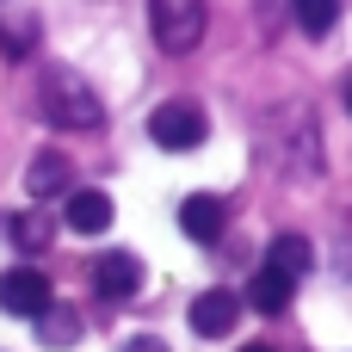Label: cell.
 Instances as JSON below:
<instances>
[{"mask_svg":"<svg viewBox=\"0 0 352 352\" xmlns=\"http://www.w3.org/2000/svg\"><path fill=\"white\" fill-rule=\"evenodd\" d=\"M93 291H99L105 303H130V297L142 291V260L124 254V248H118V254H99V260H93Z\"/></svg>","mask_w":352,"mask_h":352,"instance_id":"obj_5","label":"cell"},{"mask_svg":"<svg viewBox=\"0 0 352 352\" xmlns=\"http://www.w3.org/2000/svg\"><path fill=\"white\" fill-rule=\"evenodd\" d=\"M235 322H241V297L235 291H204L192 303V334H204V340H223Z\"/></svg>","mask_w":352,"mask_h":352,"instance_id":"obj_6","label":"cell"},{"mask_svg":"<svg viewBox=\"0 0 352 352\" xmlns=\"http://www.w3.org/2000/svg\"><path fill=\"white\" fill-rule=\"evenodd\" d=\"M291 19H297V31L328 37V31L340 25V0H291Z\"/></svg>","mask_w":352,"mask_h":352,"instance_id":"obj_12","label":"cell"},{"mask_svg":"<svg viewBox=\"0 0 352 352\" xmlns=\"http://www.w3.org/2000/svg\"><path fill=\"white\" fill-rule=\"evenodd\" d=\"M62 223H68L74 235H105V229H111V198H105V192H68Z\"/></svg>","mask_w":352,"mask_h":352,"instance_id":"obj_7","label":"cell"},{"mask_svg":"<svg viewBox=\"0 0 352 352\" xmlns=\"http://www.w3.org/2000/svg\"><path fill=\"white\" fill-rule=\"evenodd\" d=\"M37 99H43V118H50V124H62V130H93V124L105 118L99 93H93L74 68H43Z\"/></svg>","mask_w":352,"mask_h":352,"instance_id":"obj_1","label":"cell"},{"mask_svg":"<svg viewBox=\"0 0 352 352\" xmlns=\"http://www.w3.org/2000/svg\"><path fill=\"white\" fill-rule=\"evenodd\" d=\"M291 291H297V285H291L285 272L260 266V272H254V285H248V303H254L260 316H285V309H291Z\"/></svg>","mask_w":352,"mask_h":352,"instance_id":"obj_10","label":"cell"},{"mask_svg":"<svg viewBox=\"0 0 352 352\" xmlns=\"http://www.w3.org/2000/svg\"><path fill=\"white\" fill-rule=\"evenodd\" d=\"M204 111L192 105V99H167V105H155L148 111V136L161 142V148H173V155H186V148H198L204 142Z\"/></svg>","mask_w":352,"mask_h":352,"instance_id":"obj_3","label":"cell"},{"mask_svg":"<svg viewBox=\"0 0 352 352\" xmlns=\"http://www.w3.org/2000/svg\"><path fill=\"white\" fill-rule=\"evenodd\" d=\"M346 105H352V80H346Z\"/></svg>","mask_w":352,"mask_h":352,"instance_id":"obj_18","label":"cell"},{"mask_svg":"<svg viewBox=\"0 0 352 352\" xmlns=\"http://www.w3.org/2000/svg\"><path fill=\"white\" fill-rule=\"evenodd\" d=\"M0 50H6V56H25V50H31V25L0 19Z\"/></svg>","mask_w":352,"mask_h":352,"instance_id":"obj_15","label":"cell"},{"mask_svg":"<svg viewBox=\"0 0 352 352\" xmlns=\"http://www.w3.org/2000/svg\"><path fill=\"white\" fill-rule=\"evenodd\" d=\"M241 352H272V346H260V340H254V346H241Z\"/></svg>","mask_w":352,"mask_h":352,"instance_id":"obj_17","label":"cell"},{"mask_svg":"<svg viewBox=\"0 0 352 352\" xmlns=\"http://www.w3.org/2000/svg\"><path fill=\"white\" fill-rule=\"evenodd\" d=\"M260 266H272V272H285V278L297 285V278H303V272L316 266V248H309L303 235H278V241L266 248V260H260Z\"/></svg>","mask_w":352,"mask_h":352,"instance_id":"obj_9","label":"cell"},{"mask_svg":"<svg viewBox=\"0 0 352 352\" xmlns=\"http://www.w3.org/2000/svg\"><path fill=\"white\" fill-rule=\"evenodd\" d=\"M74 334H80V316H74V309H56V303H50V309L37 316V340H43V346H68Z\"/></svg>","mask_w":352,"mask_h":352,"instance_id":"obj_13","label":"cell"},{"mask_svg":"<svg viewBox=\"0 0 352 352\" xmlns=\"http://www.w3.org/2000/svg\"><path fill=\"white\" fill-rule=\"evenodd\" d=\"M148 31L167 56H186L198 50L204 37V0H148Z\"/></svg>","mask_w":352,"mask_h":352,"instance_id":"obj_2","label":"cell"},{"mask_svg":"<svg viewBox=\"0 0 352 352\" xmlns=\"http://www.w3.org/2000/svg\"><path fill=\"white\" fill-rule=\"evenodd\" d=\"M223 223H229V210H223V198H210V192H192V198L179 204V229H186L192 241H217Z\"/></svg>","mask_w":352,"mask_h":352,"instance_id":"obj_8","label":"cell"},{"mask_svg":"<svg viewBox=\"0 0 352 352\" xmlns=\"http://www.w3.org/2000/svg\"><path fill=\"white\" fill-rule=\"evenodd\" d=\"M50 303H56V297H50V278H43L37 266H6V272H0V309H6V316L37 322Z\"/></svg>","mask_w":352,"mask_h":352,"instance_id":"obj_4","label":"cell"},{"mask_svg":"<svg viewBox=\"0 0 352 352\" xmlns=\"http://www.w3.org/2000/svg\"><path fill=\"white\" fill-rule=\"evenodd\" d=\"M6 229H12V241H19V248H25V254H37V248H43V241H50V223H43V217H37V210H25V217H12V223H6Z\"/></svg>","mask_w":352,"mask_h":352,"instance_id":"obj_14","label":"cell"},{"mask_svg":"<svg viewBox=\"0 0 352 352\" xmlns=\"http://www.w3.org/2000/svg\"><path fill=\"white\" fill-rule=\"evenodd\" d=\"M118 352H167V340H155V334H130Z\"/></svg>","mask_w":352,"mask_h":352,"instance_id":"obj_16","label":"cell"},{"mask_svg":"<svg viewBox=\"0 0 352 352\" xmlns=\"http://www.w3.org/2000/svg\"><path fill=\"white\" fill-rule=\"evenodd\" d=\"M62 186H68V161H62V155H37L31 173H25V192H31V198H56Z\"/></svg>","mask_w":352,"mask_h":352,"instance_id":"obj_11","label":"cell"}]
</instances>
